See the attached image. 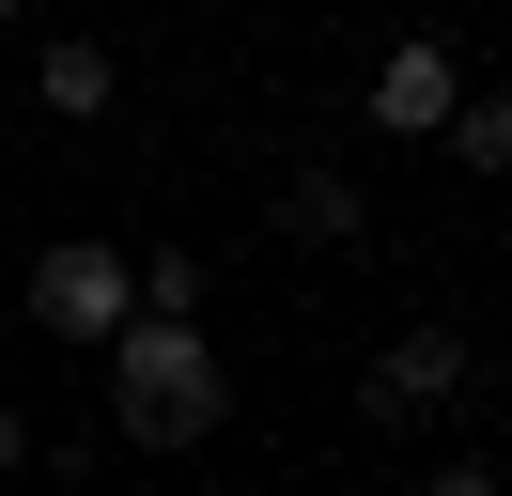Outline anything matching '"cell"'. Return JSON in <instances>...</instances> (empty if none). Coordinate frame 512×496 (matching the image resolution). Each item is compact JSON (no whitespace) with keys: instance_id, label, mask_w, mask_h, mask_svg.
Wrapping results in <instances>:
<instances>
[{"instance_id":"1","label":"cell","mask_w":512,"mask_h":496,"mask_svg":"<svg viewBox=\"0 0 512 496\" xmlns=\"http://www.w3.org/2000/svg\"><path fill=\"white\" fill-rule=\"evenodd\" d=\"M94 372H109V419H125V450H202V434L233 419L218 326H125Z\"/></svg>"},{"instance_id":"2","label":"cell","mask_w":512,"mask_h":496,"mask_svg":"<svg viewBox=\"0 0 512 496\" xmlns=\"http://www.w3.org/2000/svg\"><path fill=\"white\" fill-rule=\"evenodd\" d=\"M16 310H32L47 341H78V357H109V341L140 326V248H109V233H63V248H32Z\"/></svg>"},{"instance_id":"3","label":"cell","mask_w":512,"mask_h":496,"mask_svg":"<svg viewBox=\"0 0 512 496\" xmlns=\"http://www.w3.org/2000/svg\"><path fill=\"white\" fill-rule=\"evenodd\" d=\"M466 403H481V341L466 326H388L373 372H357V419H388V434H435Z\"/></svg>"},{"instance_id":"4","label":"cell","mask_w":512,"mask_h":496,"mask_svg":"<svg viewBox=\"0 0 512 496\" xmlns=\"http://www.w3.org/2000/svg\"><path fill=\"white\" fill-rule=\"evenodd\" d=\"M450 109H466V62H450L435 31L373 47V93H357V124H373V140H450Z\"/></svg>"},{"instance_id":"5","label":"cell","mask_w":512,"mask_h":496,"mask_svg":"<svg viewBox=\"0 0 512 496\" xmlns=\"http://www.w3.org/2000/svg\"><path fill=\"white\" fill-rule=\"evenodd\" d=\"M109 93H125V62H109L94 31H47L32 47V109L47 124H109Z\"/></svg>"},{"instance_id":"6","label":"cell","mask_w":512,"mask_h":496,"mask_svg":"<svg viewBox=\"0 0 512 496\" xmlns=\"http://www.w3.org/2000/svg\"><path fill=\"white\" fill-rule=\"evenodd\" d=\"M280 233H295V248H373V186L311 155V171H280Z\"/></svg>"},{"instance_id":"7","label":"cell","mask_w":512,"mask_h":496,"mask_svg":"<svg viewBox=\"0 0 512 496\" xmlns=\"http://www.w3.org/2000/svg\"><path fill=\"white\" fill-rule=\"evenodd\" d=\"M140 326H218V279H202V248H140Z\"/></svg>"},{"instance_id":"8","label":"cell","mask_w":512,"mask_h":496,"mask_svg":"<svg viewBox=\"0 0 512 496\" xmlns=\"http://www.w3.org/2000/svg\"><path fill=\"white\" fill-rule=\"evenodd\" d=\"M435 155H466V171L497 186V171H512V93H466V109H450V140H435Z\"/></svg>"},{"instance_id":"9","label":"cell","mask_w":512,"mask_h":496,"mask_svg":"<svg viewBox=\"0 0 512 496\" xmlns=\"http://www.w3.org/2000/svg\"><path fill=\"white\" fill-rule=\"evenodd\" d=\"M404 496H497V465H481V450H450V465H419Z\"/></svg>"},{"instance_id":"10","label":"cell","mask_w":512,"mask_h":496,"mask_svg":"<svg viewBox=\"0 0 512 496\" xmlns=\"http://www.w3.org/2000/svg\"><path fill=\"white\" fill-rule=\"evenodd\" d=\"M16 465H32V419H16V388H0V481H16Z\"/></svg>"},{"instance_id":"11","label":"cell","mask_w":512,"mask_h":496,"mask_svg":"<svg viewBox=\"0 0 512 496\" xmlns=\"http://www.w3.org/2000/svg\"><path fill=\"white\" fill-rule=\"evenodd\" d=\"M0 31H16V0H0Z\"/></svg>"},{"instance_id":"12","label":"cell","mask_w":512,"mask_h":496,"mask_svg":"<svg viewBox=\"0 0 512 496\" xmlns=\"http://www.w3.org/2000/svg\"><path fill=\"white\" fill-rule=\"evenodd\" d=\"M497 496H512V465H497Z\"/></svg>"}]
</instances>
